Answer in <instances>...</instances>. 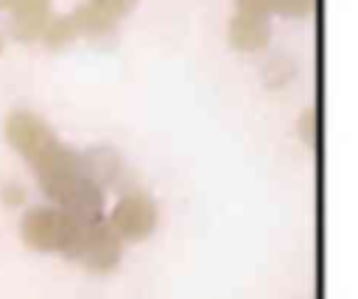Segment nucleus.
<instances>
[{"label": "nucleus", "instance_id": "nucleus-1", "mask_svg": "<svg viewBox=\"0 0 358 299\" xmlns=\"http://www.w3.org/2000/svg\"><path fill=\"white\" fill-rule=\"evenodd\" d=\"M0 48H3V39H0Z\"/></svg>", "mask_w": 358, "mask_h": 299}]
</instances>
